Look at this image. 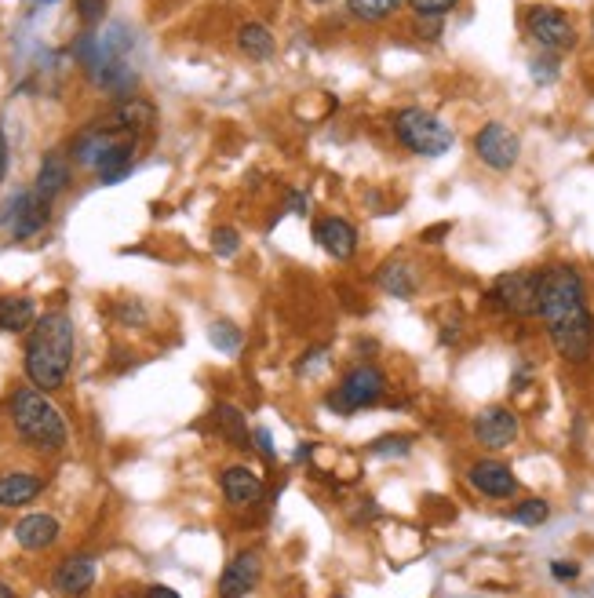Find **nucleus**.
I'll return each instance as SVG.
<instances>
[{
	"label": "nucleus",
	"instance_id": "obj_17",
	"mask_svg": "<svg viewBox=\"0 0 594 598\" xmlns=\"http://www.w3.org/2000/svg\"><path fill=\"white\" fill-rule=\"evenodd\" d=\"M73 183V161L59 150L44 157L41 168H37V179H33V194L44 197V201H55V197Z\"/></svg>",
	"mask_w": 594,
	"mask_h": 598
},
{
	"label": "nucleus",
	"instance_id": "obj_4",
	"mask_svg": "<svg viewBox=\"0 0 594 598\" xmlns=\"http://www.w3.org/2000/svg\"><path fill=\"white\" fill-rule=\"evenodd\" d=\"M390 128H394V139H398L405 150H412L416 157H441L449 154L456 135L438 114L423 110V106H405L398 114L390 117Z\"/></svg>",
	"mask_w": 594,
	"mask_h": 598
},
{
	"label": "nucleus",
	"instance_id": "obj_11",
	"mask_svg": "<svg viewBox=\"0 0 594 598\" xmlns=\"http://www.w3.org/2000/svg\"><path fill=\"white\" fill-rule=\"evenodd\" d=\"M263 577V555L259 551H237L226 562L223 577H219V598H248L259 588Z\"/></svg>",
	"mask_w": 594,
	"mask_h": 598
},
{
	"label": "nucleus",
	"instance_id": "obj_18",
	"mask_svg": "<svg viewBox=\"0 0 594 598\" xmlns=\"http://www.w3.org/2000/svg\"><path fill=\"white\" fill-rule=\"evenodd\" d=\"M44 493V478L33 471H4L0 475V507H26Z\"/></svg>",
	"mask_w": 594,
	"mask_h": 598
},
{
	"label": "nucleus",
	"instance_id": "obj_9",
	"mask_svg": "<svg viewBox=\"0 0 594 598\" xmlns=\"http://www.w3.org/2000/svg\"><path fill=\"white\" fill-rule=\"evenodd\" d=\"M219 489H223L226 504L234 511H248V507H259L267 500V482L245 464H230L219 471Z\"/></svg>",
	"mask_w": 594,
	"mask_h": 598
},
{
	"label": "nucleus",
	"instance_id": "obj_23",
	"mask_svg": "<svg viewBox=\"0 0 594 598\" xmlns=\"http://www.w3.org/2000/svg\"><path fill=\"white\" fill-rule=\"evenodd\" d=\"M212 423H216V431L223 434L226 442H234V449H252V434H248V423L241 416V409L234 405H216L212 409Z\"/></svg>",
	"mask_w": 594,
	"mask_h": 598
},
{
	"label": "nucleus",
	"instance_id": "obj_30",
	"mask_svg": "<svg viewBox=\"0 0 594 598\" xmlns=\"http://www.w3.org/2000/svg\"><path fill=\"white\" fill-rule=\"evenodd\" d=\"M81 26H99L106 19V0H73Z\"/></svg>",
	"mask_w": 594,
	"mask_h": 598
},
{
	"label": "nucleus",
	"instance_id": "obj_19",
	"mask_svg": "<svg viewBox=\"0 0 594 598\" xmlns=\"http://www.w3.org/2000/svg\"><path fill=\"white\" fill-rule=\"evenodd\" d=\"M376 285L394 299H412L416 292H420V278H416V270H412L405 259H387V263H379Z\"/></svg>",
	"mask_w": 594,
	"mask_h": 598
},
{
	"label": "nucleus",
	"instance_id": "obj_35",
	"mask_svg": "<svg viewBox=\"0 0 594 598\" xmlns=\"http://www.w3.org/2000/svg\"><path fill=\"white\" fill-rule=\"evenodd\" d=\"M252 442H256V449L263 456H267V460H274V442H270V431L267 427H256V431H252Z\"/></svg>",
	"mask_w": 594,
	"mask_h": 598
},
{
	"label": "nucleus",
	"instance_id": "obj_25",
	"mask_svg": "<svg viewBox=\"0 0 594 598\" xmlns=\"http://www.w3.org/2000/svg\"><path fill=\"white\" fill-rule=\"evenodd\" d=\"M551 518V504L547 500H540V496H529V500H522V504H514L511 511V522H518V526H543Z\"/></svg>",
	"mask_w": 594,
	"mask_h": 598
},
{
	"label": "nucleus",
	"instance_id": "obj_33",
	"mask_svg": "<svg viewBox=\"0 0 594 598\" xmlns=\"http://www.w3.org/2000/svg\"><path fill=\"white\" fill-rule=\"evenodd\" d=\"M22 201H26V190H19V194H11L4 205H0V227H11L15 219H19V208Z\"/></svg>",
	"mask_w": 594,
	"mask_h": 598
},
{
	"label": "nucleus",
	"instance_id": "obj_40",
	"mask_svg": "<svg viewBox=\"0 0 594 598\" xmlns=\"http://www.w3.org/2000/svg\"><path fill=\"white\" fill-rule=\"evenodd\" d=\"M310 4H328V0H310Z\"/></svg>",
	"mask_w": 594,
	"mask_h": 598
},
{
	"label": "nucleus",
	"instance_id": "obj_15",
	"mask_svg": "<svg viewBox=\"0 0 594 598\" xmlns=\"http://www.w3.org/2000/svg\"><path fill=\"white\" fill-rule=\"evenodd\" d=\"M95 573H99V566H95L92 555H70V558H62L59 569H55L52 588L66 598H81L92 591Z\"/></svg>",
	"mask_w": 594,
	"mask_h": 598
},
{
	"label": "nucleus",
	"instance_id": "obj_26",
	"mask_svg": "<svg viewBox=\"0 0 594 598\" xmlns=\"http://www.w3.org/2000/svg\"><path fill=\"white\" fill-rule=\"evenodd\" d=\"M369 453L379 456V460H401V456L412 453V438L409 434H383L369 445Z\"/></svg>",
	"mask_w": 594,
	"mask_h": 598
},
{
	"label": "nucleus",
	"instance_id": "obj_7",
	"mask_svg": "<svg viewBox=\"0 0 594 598\" xmlns=\"http://www.w3.org/2000/svg\"><path fill=\"white\" fill-rule=\"evenodd\" d=\"M525 33L547 55H562L576 48V22L562 8H551V4H533L525 11Z\"/></svg>",
	"mask_w": 594,
	"mask_h": 598
},
{
	"label": "nucleus",
	"instance_id": "obj_31",
	"mask_svg": "<svg viewBox=\"0 0 594 598\" xmlns=\"http://www.w3.org/2000/svg\"><path fill=\"white\" fill-rule=\"evenodd\" d=\"M117 318H121L124 325H143L146 310H143V303H139V299H124L121 307H117Z\"/></svg>",
	"mask_w": 594,
	"mask_h": 598
},
{
	"label": "nucleus",
	"instance_id": "obj_13",
	"mask_svg": "<svg viewBox=\"0 0 594 598\" xmlns=\"http://www.w3.org/2000/svg\"><path fill=\"white\" fill-rule=\"evenodd\" d=\"M467 482H471L474 493L489 496V500H507V496L518 493V478L500 460H474L467 467Z\"/></svg>",
	"mask_w": 594,
	"mask_h": 598
},
{
	"label": "nucleus",
	"instance_id": "obj_5",
	"mask_svg": "<svg viewBox=\"0 0 594 598\" xmlns=\"http://www.w3.org/2000/svg\"><path fill=\"white\" fill-rule=\"evenodd\" d=\"M387 391H390L387 372L379 369L376 361H361V365H354V369H347L339 376V387L328 394V409L339 416L361 413V409L383 402Z\"/></svg>",
	"mask_w": 594,
	"mask_h": 598
},
{
	"label": "nucleus",
	"instance_id": "obj_28",
	"mask_svg": "<svg viewBox=\"0 0 594 598\" xmlns=\"http://www.w3.org/2000/svg\"><path fill=\"white\" fill-rule=\"evenodd\" d=\"M208 336H212V343H216L219 351H226V354H234L237 347H241V329H237V325H230V321H216Z\"/></svg>",
	"mask_w": 594,
	"mask_h": 598
},
{
	"label": "nucleus",
	"instance_id": "obj_6",
	"mask_svg": "<svg viewBox=\"0 0 594 598\" xmlns=\"http://www.w3.org/2000/svg\"><path fill=\"white\" fill-rule=\"evenodd\" d=\"M496 314L507 318H536L540 314V270H511L492 281L485 296Z\"/></svg>",
	"mask_w": 594,
	"mask_h": 598
},
{
	"label": "nucleus",
	"instance_id": "obj_36",
	"mask_svg": "<svg viewBox=\"0 0 594 598\" xmlns=\"http://www.w3.org/2000/svg\"><path fill=\"white\" fill-rule=\"evenodd\" d=\"M321 361H325V351H307V354H303V361L296 365V372H299V376H307V372L318 369Z\"/></svg>",
	"mask_w": 594,
	"mask_h": 598
},
{
	"label": "nucleus",
	"instance_id": "obj_29",
	"mask_svg": "<svg viewBox=\"0 0 594 598\" xmlns=\"http://www.w3.org/2000/svg\"><path fill=\"white\" fill-rule=\"evenodd\" d=\"M212 248H216V256H223V259H230L241 248V234H237L234 227H219V230H212Z\"/></svg>",
	"mask_w": 594,
	"mask_h": 598
},
{
	"label": "nucleus",
	"instance_id": "obj_37",
	"mask_svg": "<svg viewBox=\"0 0 594 598\" xmlns=\"http://www.w3.org/2000/svg\"><path fill=\"white\" fill-rule=\"evenodd\" d=\"M8 176V135L0 128V179Z\"/></svg>",
	"mask_w": 594,
	"mask_h": 598
},
{
	"label": "nucleus",
	"instance_id": "obj_14",
	"mask_svg": "<svg viewBox=\"0 0 594 598\" xmlns=\"http://www.w3.org/2000/svg\"><path fill=\"white\" fill-rule=\"evenodd\" d=\"M314 241H318L332 259H339V263H347V259L358 252V230L343 216L318 219V223H314Z\"/></svg>",
	"mask_w": 594,
	"mask_h": 598
},
{
	"label": "nucleus",
	"instance_id": "obj_24",
	"mask_svg": "<svg viewBox=\"0 0 594 598\" xmlns=\"http://www.w3.org/2000/svg\"><path fill=\"white\" fill-rule=\"evenodd\" d=\"M405 0H347V11L358 22H369V26H379L387 22L390 15H398Z\"/></svg>",
	"mask_w": 594,
	"mask_h": 598
},
{
	"label": "nucleus",
	"instance_id": "obj_8",
	"mask_svg": "<svg viewBox=\"0 0 594 598\" xmlns=\"http://www.w3.org/2000/svg\"><path fill=\"white\" fill-rule=\"evenodd\" d=\"M474 154L482 165H489L492 172H507V168L518 165V154H522V139L500 121H489L485 128H478L474 135Z\"/></svg>",
	"mask_w": 594,
	"mask_h": 598
},
{
	"label": "nucleus",
	"instance_id": "obj_27",
	"mask_svg": "<svg viewBox=\"0 0 594 598\" xmlns=\"http://www.w3.org/2000/svg\"><path fill=\"white\" fill-rule=\"evenodd\" d=\"M412 11H416V19H445L449 11H456L460 0H405Z\"/></svg>",
	"mask_w": 594,
	"mask_h": 598
},
{
	"label": "nucleus",
	"instance_id": "obj_2",
	"mask_svg": "<svg viewBox=\"0 0 594 598\" xmlns=\"http://www.w3.org/2000/svg\"><path fill=\"white\" fill-rule=\"evenodd\" d=\"M70 365H73L70 314H66V310L37 314L30 336H26V347H22V369H26V380H30L37 391L52 394L66 383Z\"/></svg>",
	"mask_w": 594,
	"mask_h": 598
},
{
	"label": "nucleus",
	"instance_id": "obj_20",
	"mask_svg": "<svg viewBox=\"0 0 594 598\" xmlns=\"http://www.w3.org/2000/svg\"><path fill=\"white\" fill-rule=\"evenodd\" d=\"M48 219H52V201H44L33 190H26V201L19 208V219L11 223V234H15V241H26L33 234H41L48 227Z\"/></svg>",
	"mask_w": 594,
	"mask_h": 598
},
{
	"label": "nucleus",
	"instance_id": "obj_3",
	"mask_svg": "<svg viewBox=\"0 0 594 598\" xmlns=\"http://www.w3.org/2000/svg\"><path fill=\"white\" fill-rule=\"evenodd\" d=\"M11 423L19 438L37 453H62L66 442H70V431H66V420L55 409V402H48V394L37 391V387H19L11 394Z\"/></svg>",
	"mask_w": 594,
	"mask_h": 598
},
{
	"label": "nucleus",
	"instance_id": "obj_32",
	"mask_svg": "<svg viewBox=\"0 0 594 598\" xmlns=\"http://www.w3.org/2000/svg\"><path fill=\"white\" fill-rule=\"evenodd\" d=\"M533 81L536 84H551L554 77H558V62H554V55H547V59H533Z\"/></svg>",
	"mask_w": 594,
	"mask_h": 598
},
{
	"label": "nucleus",
	"instance_id": "obj_38",
	"mask_svg": "<svg viewBox=\"0 0 594 598\" xmlns=\"http://www.w3.org/2000/svg\"><path fill=\"white\" fill-rule=\"evenodd\" d=\"M146 598H179V591H172L168 584H154V588H146Z\"/></svg>",
	"mask_w": 594,
	"mask_h": 598
},
{
	"label": "nucleus",
	"instance_id": "obj_22",
	"mask_svg": "<svg viewBox=\"0 0 594 598\" xmlns=\"http://www.w3.org/2000/svg\"><path fill=\"white\" fill-rule=\"evenodd\" d=\"M37 303L30 296H0V332H30Z\"/></svg>",
	"mask_w": 594,
	"mask_h": 598
},
{
	"label": "nucleus",
	"instance_id": "obj_16",
	"mask_svg": "<svg viewBox=\"0 0 594 598\" xmlns=\"http://www.w3.org/2000/svg\"><path fill=\"white\" fill-rule=\"evenodd\" d=\"M15 544L22 547V551H48V547L59 544L62 537V526L55 515H44V511H37V515H26L15 522Z\"/></svg>",
	"mask_w": 594,
	"mask_h": 598
},
{
	"label": "nucleus",
	"instance_id": "obj_10",
	"mask_svg": "<svg viewBox=\"0 0 594 598\" xmlns=\"http://www.w3.org/2000/svg\"><path fill=\"white\" fill-rule=\"evenodd\" d=\"M471 434L482 449H492V453H496V449H507V445H514V438H518V416H514L507 405H489V409H482V413L474 416Z\"/></svg>",
	"mask_w": 594,
	"mask_h": 598
},
{
	"label": "nucleus",
	"instance_id": "obj_21",
	"mask_svg": "<svg viewBox=\"0 0 594 598\" xmlns=\"http://www.w3.org/2000/svg\"><path fill=\"white\" fill-rule=\"evenodd\" d=\"M237 52L252 62H267L277 52L274 33L263 26V22H241L237 26Z\"/></svg>",
	"mask_w": 594,
	"mask_h": 598
},
{
	"label": "nucleus",
	"instance_id": "obj_12",
	"mask_svg": "<svg viewBox=\"0 0 594 598\" xmlns=\"http://www.w3.org/2000/svg\"><path fill=\"white\" fill-rule=\"evenodd\" d=\"M95 124H103V128H110V132H124V135L150 132V128L157 124V106L139 99V95H124V99H117V103L110 106V114Z\"/></svg>",
	"mask_w": 594,
	"mask_h": 598
},
{
	"label": "nucleus",
	"instance_id": "obj_1",
	"mask_svg": "<svg viewBox=\"0 0 594 598\" xmlns=\"http://www.w3.org/2000/svg\"><path fill=\"white\" fill-rule=\"evenodd\" d=\"M554 351L565 361H587L594 351V314L587 307V281L573 263L540 270V314Z\"/></svg>",
	"mask_w": 594,
	"mask_h": 598
},
{
	"label": "nucleus",
	"instance_id": "obj_39",
	"mask_svg": "<svg viewBox=\"0 0 594 598\" xmlns=\"http://www.w3.org/2000/svg\"><path fill=\"white\" fill-rule=\"evenodd\" d=\"M0 598H15V591H11V584H4V580H0Z\"/></svg>",
	"mask_w": 594,
	"mask_h": 598
},
{
	"label": "nucleus",
	"instance_id": "obj_34",
	"mask_svg": "<svg viewBox=\"0 0 594 598\" xmlns=\"http://www.w3.org/2000/svg\"><path fill=\"white\" fill-rule=\"evenodd\" d=\"M551 577L554 580H576L580 577V566H576V562H551Z\"/></svg>",
	"mask_w": 594,
	"mask_h": 598
}]
</instances>
